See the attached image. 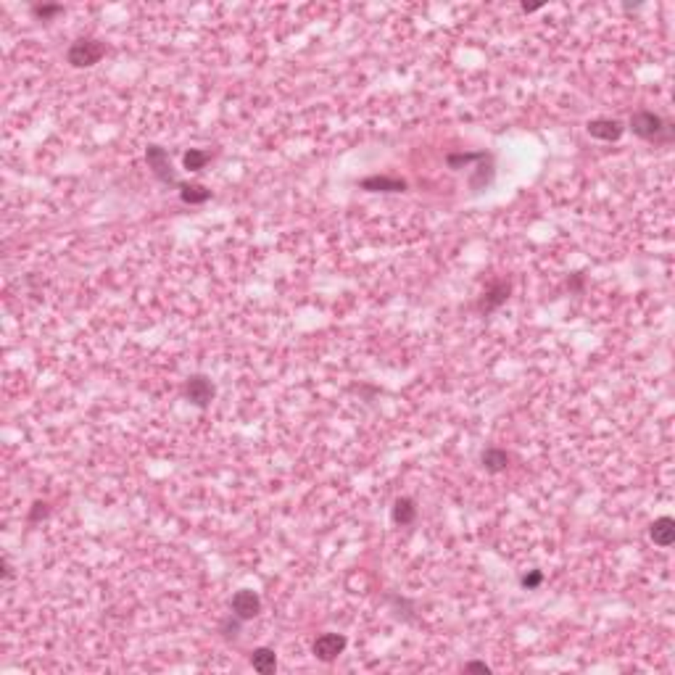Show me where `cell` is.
Segmentation results:
<instances>
[{
	"mask_svg": "<svg viewBox=\"0 0 675 675\" xmlns=\"http://www.w3.org/2000/svg\"><path fill=\"white\" fill-rule=\"evenodd\" d=\"M480 158H486V154H451L446 161H449L451 169H459V166H467L473 161H480Z\"/></svg>",
	"mask_w": 675,
	"mask_h": 675,
	"instance_id": "cell-16",
	"label": "cell"
},
{
	"mask_svg": "<svg viewBox=\"0 0 675 675\" xmlns=\"http://www.w3.org/2000/svg\"><path fill=\"white\" fill-rule=\"evenodd\" d=\"M649 538H652L657 546H662V549L673 546V541H675V520L673 517H660V520H654L652 525H649Z\"/></svg>",
	"mask_w": 675,
	"mask_h": 675,
	"instance_id": "cell-10",
	"label": "cell"
},
{
	"mask_svg": "<svg viewBox=\"0 0 675 675\" xmlns=\"http://www.w3.org/2000/svg\"><path fill=\"white\" fill-rule=\"evenodd\" d=\"M464 673H491V665H486V662H467V665H464Z\"/></svg>",
	"mask_w": 675,
	"mask_h": 675,
	"instance_id": "cell-21",
	"label": "cell"
},
{
	"mask_svg": "<svg viewBox=\"0 0 675 675\" xmlns=\"http://www.w3.org/2000/svg\"><path fill=\"white\" fill-rule=\"evenodd\" d=\"M106 56V45L95 37H80L74 40L66 50V61L77 69H84V66H95L98 61Z\"/></svg>",
	"mask_w": 675,
	"mask_h": 675,
	"instance_id": "cell-2",
	"label": "cell"
},
{
	"mask_svg": "<svg viewBox=\"0 0 675 675\" xmlns=\"http://www.w3.org/2000/svg\"><path fill=\"white\" fill-rule=\"evenodd\" d=\"M510 283L507 280H496V283L488 285L486 296H483V301H480V311H486V314H491V311H496L507 298H510Z\"/></svg>",
	"mask_w": 675,
	"mask_h": 675,
	"instance_id": "cell-9",
	"label": "cell"
},
{
	"mask_svg": "<svg viewBox=\"0 0 675 675\" xmlns=\"http://www.w3.org/2000/svg\"><path fill=\"white\" fill-rule=\"evenodd\" d=\"M251 667L261 675L274 673V670H277V654H274V649H269V646L253 649V652H251Z\"/></svg>",
	"mask_w": 675,
	"mask_h": 675,
	"instance_id": "cell-11",
	"label": "cell"
},
{
	"mask_svg": "<svg viewBox=\"0 0 675 675\" xmlns=\"http://www.w3.org/2000/svg\"><path fill=\"white\" fill-rule=\"evenodd\" d=\"M47 512H50V507H47L45 501H35L32 504V512H29V522H37L43 520V517H47Z\"/></svg>",
	"mask_w": 675,
	"mask_h": 675,
	"instance_id": "cell-20",
	"label": "cell"
},
{
	"mask_svg": "<svg viewBox=\"0 0 675 675\" xmlns=\"http://www.w3.org/2000/svg\"><path fill=\"white\" fill-rule=\"evenodd\" d=\"M346 644H348V639L343 633H322L311 644V652H314V657L320 662H332V660H338L343 654Z\"/></svg>",
	"mask_w": 675,
	"mask_h": 675,
	"instance_id": "cell-4",
	"label": "cell"
},
{
	"mask_svg": "<svg viewBox=\"0 0 675 675\" xmlns=\"http://www.w3.org/2000/svg\"><path fill=\"white\" fill-rule=\"evenodd\" d=\"M417 520V504L415 498L401 496L393 501V522L396 525H412Z\"/></svg>",
	"mask_w": 675,
	"mask_h": 675,
	"instance_id": "cell-12",
	"label": "cell"
},
{
	"mask_svg": "<svg viewBox=\"0 0 675 675\" xmlns=\"http://www.w3.org/2000/svg\"><path fill=\"white\" fill-rule=\"evenodd\" d=\"M61 11H64V6H35V8H32V13H35L37 19H43V22L53 19V16H59Z\"/></svg>",
	"mask_w": 675,
	"mask_h": 675,
	"instance_id": "cell-18",
	"label": "cell"
},
{
	"mask_svg": "<svg viewBox=\"0 0 675 675\" xmlns=\"http://www.w3.org/2000/svg\"><path fill=\"white\" fill-rule=\"evenodd\" d=\"M240 623H243V620H240V617H235V615L227 617V620H222V633H225L227 639H235L237 630H240Z\"/></svg>",
	"mask_w": 675,
	"mask_h": 675,
	"instance_id": "cell-19",
	"label": "cell"
},
{
	"mask_svg": "<svg viewBox=\"0 0 675 675\" xmlns=\"http://www.w3.org/2000/svg\"><path fill=\"white\" fill-rule=\"evenodd\" d=\"M586 130H588V135L596 138V140L612 142V140H620V138H623L625 124H623L620 119H591V121L586 124Z\"/></svg>",
	"mask_w": 675,
	"mask_h": 675,
	"instance_id": "cell-7",
	"label": "cell"
},
{
	"mask_svg": "<svg viewBox=\"0 0 675 675\" xmlns=\"http://www.w3.org/2000/svg\"><path fill=\"white\" fill-rule=\"evenodd\" d=\"M179 198L190 206H198V203H206L212 198V190H206L203 185H185L179 182Z\"/></svg>",
	"mask_w": 675,
	"mask_h": 675,
	"instance_id": "cell-14",
	"label": "cell"
},
{
	"mask_svg": "<svg viewBox=\"0 0 675 675\" xmlns=\"http://www.w3.org/2000/svg\"><path fill=\"white\" fill-rule=\"evenodd\" d=\"M630 130H633V135L644 138V140H654V142L670 140V135H673L670 124L660 114H652V111H636L630 117Z\"/></svg>",
	"mask_w": 675,
	"mask_h": 675,
	"instance_id": "cell-1",
	"label": "cell"
},
{
	"mask_svg": "<svg viewBox=\"0 0 675 675\" xmlns=\"http://www.w3.org/2000/svg\"><path fill=\"white\" fill-rule=\"evenodd\" d=\"M185 396H188L190 403H195L198 409H206L214 399V383L203 375H193L185 383Z\"/></svg>",
	"mask_w": 675,
	"mask_h": 675,
	"instance_id": "cell-6",
	"label": "cell"
},
{
	"mask_svg": "<svg viewBox=\"0 0 675 675\" xmlns=\"http://www.w3.org/2000/svg\"><path fill=\"white\" fill-rule=\"evenodd\" d=\"M522 588H528V591H533V588H538L541 583H544V572L541 570H531L528 575H522Z\"/></svg>",
	"mask_w": 675,
	"mask_h": 675,
	"instance_id": "cell-17",
	"label": "cell"
},
{
	"mask_svg": "<svg viewBox=\"0 0 675 675\" xmlns=\"http://www.w3.org/2000/svg\"><path fill=\"white\" fill-rule=\"evenodd\" d=\"M230 609H232V615L240 617L243 623H246V620H253V617L261 612V596L256 591H251V588H240V591L232 593Z\"/></svg>",
	"mask_w": 675,
	"mask_h": 675,
	"instance_id": "cell-5",
	"label": "cell"
},
{
	"mask_svg": "<svg viewBox=\"0 0 675 675\" xmlns=\"http://www.w3.org/2000/svg\"><path fill=\"white\" fill-rule=\"evenodd\" d=\"M480 462H483V467H486V473H504L507 470V464H510V454L504 449H496V446H491V449L483 451V457H480Z\"/></svg>",
	"mask_w": 675,
	"mask_h": 675,
	"instance_id": "cell-13",
	"label": "cell"
},
{
	"mask_svg": "<svg viewBox=\"0 0 675 675\" xmlns=\"http://www.w3.org/2000/svg\"><path fill=\"white\" fill-rule=\"evenodd\" d=\"M538 8H541V3H535V6H528V3H525V6H522V11H525V13L538 11Z\"/></svg>",
	"mask_w": 675,
	"mask_h": 675,
	"instance_id": "cell-22",
	"label": "cell"
},
{
	"mask_svg": "<svg viewBox=\"0 0 675 675\" xmlns=\"http://www.w3.org/2000/svg\"><path fill=\"white\" fill-rule=\"evenodd\" d=\"M145 161H148V166L154 169L156 179H161L164 185H175V188H179V179H177V175H175V169H172L169 154H166L161 145H148V148H145Z\"/></svg>",
	"mask_w": 675,
	"mask_h": 675,
	"instance_id": "cell-3",
	"label": "cell"
},
{
	"mask_svg": "<svg viewBox=\"0 0 675 675\" xmlns=\"http://www.w3.org/2000/svg\"><path fill=\"white\" fill-rule=\"evenodd\" d=\"M209 161H212V154L209 151H201V148H190L188 154L182 156V164H185L188 172H201Z\"/></svg>",
	"mask_w": 675,
	"mask_h": 675,
	"instance_id": "cell-15",
	"label": "cell"
},
{
	"mask_svg": "<svg viewBox=\"0 0 675 675\" xmlns=\"http://www.w3.org/2000/svg\"><path fill=\"white\" fill-rule=\"evenodd\" d=\"M359 185H362V190H369V193H403V190H406V182H403V179L385 177V175L364 177Z\"/></svg>",
	"mask_w": 675,
	"mask_h": 675,
	"instance_id": "cell-8",
	"label": "cell"
}]
</instances>
